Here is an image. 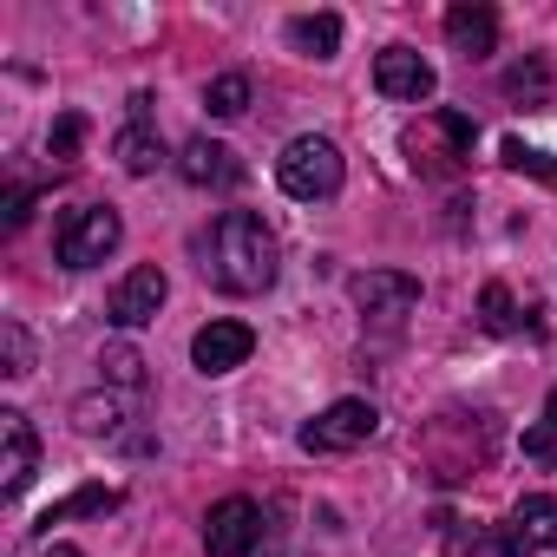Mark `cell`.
I'll return each instance as SVG.
<instances>
[{"label": "cell", "instance_id": "cell-1", "mask_svg": "<svg viewBox=\"0 0 557 557\" xmlns=\"http://www.w3.org/2000/svg\"><path fill=\"white\" fill-rule=\"evenodd\" d=\"M197 269L223 296H262L283 275V243H275V230L256 210H223L197 236Z\"/></svg>", "mask_w": 557, "mask_h": 557}, {"label": "cell", "instance_id": "cell-2", "mask_svg": "<svg viewBox=\"0 0 557 557\" xmlns=\"http://www.w3.org/2000/svg\"><path fill=\"white\" fill-rule=\"evenodd\" d=\"M275 184H283L289 197H302V203L335 197L342 190V151L329 138H296L283 158H275Z\"/></svg>", "mask_w": 557, "mask_h": 557}, {"label": "cell", "instance_id": "cell-3", "mask_svg": "<svg viewBox=\"0 0 557 557\" xmlns=\"http://www.w3.org/2000/svg\"><path fill=\"white\" fill-rule=\"evenodd\" d=\"M119 236H125V223H119L112 203H79V210L60 216V262L66 269H92V262H106L119 249Z\"/></svg>", "mask_w": 557, "mask_h": 557}, {"label": "cell", "instance_id": "cell-4", "mask_svg": "<svg viewBox=\"0 0 557 557\" xmlns=\"http://www.w3.org/2000/svg\"><path fill=\"white\" fill-rule=\"evenodd\" d=\"M374 426H381V413H374L368 400H335L322 420L302 426V446H309V453H348V446L374 440Z\"/></svg>", "mask_w": 557, "mask_h": 557}, {"label": "cell", "instance_id": "cell-5", "mask_svg": "<svg viewBox=\"0 0 557 557\" xmlns=\"http://www.w3.org/2000/svg\"><path fill=\"white\" fill-rule=\"evenodd\" d=\"M348 296H355L361 315L394 322V315H407L420 302V275H407V269H361L355 283H348Z\"/></svg>", "mask_w": 557, "mask_h": 557}, {"label": "cell", "instance_id": "cell-6", "mask_svg": "<svg viewBox=\"0 0 557 557\" xmlns=\"http://www.w3.org/2000/svg\"><path fill=\"white\" fill-rule=\"evenodd\" d=\"M164 296H171V283H164V269L158 262H138L125 283L112 289V302H106V315L119 322V329H145V322H158V309H164Z\"/></svg>", "mask_w": 557, "mask_h": 557}, {"label": "cell", "instance_id": "cell-7", "mask_svg": "<svg viewBox=\"0 0 557 557\" xmlns=\"http://www.w3.org/2000/svg\"><path fill=\"white\" fill-rule=\"evenodd\" d=\"M256 537H262V511H256L249 498L210 505V518H203V550H210V557H249Z\"/></svg>", "mask_w": 557, "mask_h": 557}, {"label": "cell", "instance_id": "cell-8", "mask_svg": "<svg viewBox=\"0 0 557 557\" xmlns=\"http://www.w3.org/2000/svg\"><path fill=\"white\" fill-rule=\"evenodd\" d=\"M374 86H381V99H400V106H420V99H433V86H440V73L413 53V47H387L381 60H374Z\"/></svg>", "mask_w": 557, "mask_h": 557}, {"label": "cell", "instance_id": "cell-9", "mask_svg": "<svg viewBox=\"0 0 557 557\" xmlns=\"http://www.w3.org/2000/svg\"><path fill=\"white\" fill-rule=\"evenodd\" d=\"M249 355H256V329H249V322H203L197 342H190L197 374H230V368H243Z\"/></svg>", "mask_w": 557, "mask_h": 557}, {"label": "cell", "instance_id": "cell-10", "mask_svg": "<svg viewBox=\"0 0 557 557\" xmlns=\"http://www.w3.org/2000/svg\"><path fill=\"white\" fill-rule=\"evenodd\" d=\"M498 550H557V492H531L511 511V531L498 537Z\"/></svg>", "mask_w": 557, "mask_h": 557}, {"label": "cell", "instance_id": "cell-11", "mask_svg": "<svg viewBox=\"0 0 557 557\" xmlns=\"http://www.w3.org/2000/svg\"><path fill=\"white\" fill-rule=\"evenodd\" d=\"M0 446H8V459H0V472H8V492H27V479H34V466H40V440H34V426H27L21 407L0 413Z\"/></svg>", "mask_w": 557, "mask_h": 557}, {"label": "cell", "instance_id": "cell-12", "mask_svg": "<svg viewBox=\"0 0 557 557\" xmlns=\"http://www.w3.org/2000/svg\"><path fill=\"white\" fill-rule=\"evenodd\" d=\"M446 40H453V53L485 60V53L498 47V14H492V8H479V0H459V8L446 14Z\"/></svg>", "mask_w": 557, "mask_h": 557}, {"label": "cell", "instance_id": "cell-13", "mask_svg": "<svg viewBox=\"0 0 557 557\" xmlns=\"http://www.w3.org/2000/svg\"><path fill=\"white\" fill-rule=\"evenodd\" d=\"M177 171H184V184H236L243 177V164H236V151L230 145H216V138H190L184 151H177Z\"/></svg>", "mask_w": 557, "mask_h": 557}, {"label": "cell", "instance_id": "cell-14", "mask_svg": "<svg viewBox=\"0 0 557 557\" xmlns=\"http://www.w3.org/2000/svg\"><path fill=\"white\" fill-rule=\"evenodd\" d=\"M289 47L309 53V60H335V47H342V21H335V14H302V21H289Z\"/></svg>", "mask_w": 557, "mask_h": 557}, {"label": "cell", "instance_id": "cell-15", "mask_svg": "<svg viewBox=\"0 0 557 557\" xmlns=\"http://www.w3.org/2000/svg\"><path fill=\"white\" fill-rule=\"evenodd\" d=\"M112 151H119V164H125V171H138V177L164 164V145H158V132H145V119H132V125L112 138Z\"/></svg>", "mask_w": 557, "mask_h": 557}, {"label": "cell", "instance_id": "cell-16", "mask_svg": "<svg viewBox=\"0 0 557 557\" xmlns=\"http://www.w3.org/2000/svg\"><path fill=\"white\" fill-rule=\"evenodd\" d=\"M203 106H210V119H243L249 112V79L243 73H216L203 86Z\"/></svg>", "mask_w": 557, "mask_h": 557}, {"label": "cell", "instance_id": "cell-17", "mask_svg": "<svg viewBox=\"0 0 557 557\" xmlns=\"http://www.w3.org/2000/svg\"><path fill=\"white\" fill-rule=\"evenodd\" d=\"M112 505H119V492H112V485H86V492H73L66 505H53V511H47L40 524H66V518H99V511H112Z\"/></svg>", "mask_w": 557, "mask_h": 557}, {"label": "cell", "instance_id": "cell-18", "mask_svg": "<svg viewBox=\"0 0 557 557\" xmlns=\"http://www.w3.org/2000/svg\"><path fill=\"white\" fill-rule=\"evenodd\" d=\"M99 368H106V381H112V387H125V394H138V387H145V355H138V348H125V342H119V348H106V355H99Z\"/></svg>", "mask_w": 557, "mask_h": 557}, {"label": "cell", "instance_id": "cell-19", "mask_svg": "<svg viewBox=\"0 0 557 557\" xmlns=\"http://www.w3.org/2000/svg\"><path fill=\"white\" fill-rule=\"evenodd\" d=\"M73 426L92 433V440H99V433H119V426H125V407H119L112 394H106V400H79V407H73Z\"/></svg>", "mask_w": 557, "mask_h": 557}, {"label": "cell", "instance_id": "cell-20", "mask_svg": "<svg viewBox=\"0 0 557 557\" xmlns=\"http://www.w3.org/2000/svg\"><path fill=\"white\" fill-rule=\"evenodd\" d=\"M505 92H511V99H550V73H544V60H518V66L505 73Z\"/></svg>", "mask_w": 557, "mask_h": 557}, {"label": "cell", "instance_id": "cell-21", "mask_svg": "<svg viewBox=\"0 0 557 557\" xmlns=\"http://www.w3.org/2000/svg\"><path fill=\"white\" fill-rule=\"evenodd\" d=\"M479 322H485L492 335H511V329H518V315H511V296H505V283H485V296H479Z\"/></svg>", "mask_w": 557, "mask_h": 557}, {"label": "cell", "instance_id": "cell-22", "mask_svg": "<svg viewBox=\"0 0 557 557\" xmlns=\"http://www.w3.org/2000/svg\"><path fill=\"white\" fill-rule=\"evenodd\" d=\"M0 342H8V374H14V381H21V374H34V342H27V329H21V322L0 329Z\"/></svg>", "mask_w": 557, "mask_h": 557}, {"label": "cell", "instance_id": "cell-23", "mask_svg": "<svg viewBox=\"0 0 557 557\" xmlns=\"http://www.w3.org/2000/svg\"><path fill=\"white\" fill-rule=\"evenodd\" d=\"M79 138H86V119H79V112H66V119L53 125V158H73V151H79Z\"/></svg>", "mask_w": 557, "mask_h": 557}, {"label": "cell", "instance_id": "cell-24", "mask_svg": "<svg viewBox=\"0 0 557 557\" xmlns=\"http://www.w3.org/2000/svg\"><path fill=\"white\" fill-rule=\"evenodd\" d=\"M524 453L550 466V459H557V433H550V426H531V433H524Z\"/></svg>", "mask_w": 557, "mask_h": 557}, {"label": "cell", "instance_id": "cell-25", "mask_svg": "<svg viewBox=\"0 0 557 557\" xmlns=\"http://www.w3.org/2000/svg\"><path fill=\"white\" fill-rule=\"evenodd\" d=\"M27 216H34V190H14V197H8V230H21Z\"/></svg>", "mask_w": 557, "mask_h": 557}, {"label": "cell", "instance_id": "cell-26", "mask_svg": "<svg viewBox=\"0 0 557 557\" xmlns=\"http://www.w3.org/2000/svg\"><path fill=\"white\" fill-rule=\"evenodd\" d=\"M47 557H86L79 544H47Z\"/></svg>", "mask_w": 557, "mask_h": 557}, {"label": "cell", "instance_id": "cell-27", "mask_svg": "<svg viewBox=\"0 0 557 557\" xmlns=\"http://www.w3.org/2000/svg\"><path fill=\"white\" fill-rule=\"evenodd\" d=\"M550 420H557V394H550Z\"/></svg>", "mask_w": 557, "mask_h": 557}]
</instances>
